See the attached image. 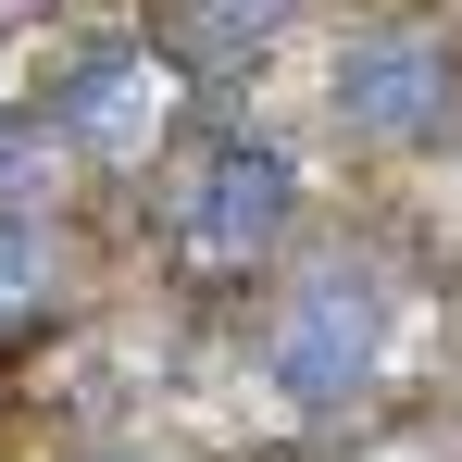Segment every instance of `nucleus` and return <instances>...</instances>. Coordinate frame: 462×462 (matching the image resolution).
Masks as SVG:
<instances>
[{
    "label": "nucleus",
    "instance_id": "obj_7",
    "mask_svg": "<svg viewBox=\"0 0 462 462\" xmlns=\"http://www.w3.org/2000/svg\"><path fill=\"white\" fill-rule=\"evenodd\" d=\"M288 0H213V38H237V25H275Z\"/></svg>",
    "mask_w": 462,
    "mask_h": 462
},
{
    "label": "nucleus",
    "instance_id": "obj_5",
    "mask_svg": "<svg viewBox=\"0 0 462 462\" xmlns=\"http://www.w3.org/2000/svg\"><path fill=\"white\" fill-rule=\"evenodd\" d=\"M51 188V113H0V200Z\"/></svg>",
    "mask_w": 462,
    "mask_h": 462
},
{
    "label": "nucleus",
    "instance_id": "obj_6",
    "mask_svg": "<svg viewBox=\"0 0 462 462\" xmlns=\"http://www.w3.org/2000/svg\"><path fill=\"white\" fill-rule=\"evenodd\" d=\"M38 300H51V250H38L25 226H0V325H13V312H38Z\"/></svg>",
    "mask_w": 462,
    "mask_h": 462
},
{
    "label": "nucleus",
    "instance_id": "obj_4",
    "mask_svg": "<svg viewBox=\"0 0 462 462\" xmlns=\"http://www.w3.org/2000/svg\"><path fill=\"white\" fill-rule=\"evenodd\" d=\"M138 125H151V63L138 51H88L76 88L51 100V138H88V151H138Z\"/></svg>",
    "mask_w": 462,
    "mask_h": 462
},
{
    "label": "nucleus",
    "instance_id": "obj_1",
    "mask_svg": "<svg viewBox=\"0 0 462 462\" xmlns=\"http://www.w3.org/2000/svg\"><path fill=\"white\" fill-rule=\"evenodd\" d=\"M300 213V162L275 151L263 125H213L200 151L175 162V250L200 275H250Z\"/></svg>",
    "mask_w": 462,
    "mask_h": 462
},
{
    "label": "nucleus",
    "instance_id": "obj_2",
    "mask_svg": "<svg viewBox=\"0 0 462 462\" xmlns=\"http://www.w3.org/2000/svg\"><path fill=\"white\" fill-rule=\"evenodd\" d=\"M375 350H387V275L375 263H325L300 300H288V325H275L288 412H350L375 387Z\"/></svg>",
    "mask_w": 462,
    "mask_h": 462
},
{
    "label": "nucleus",
    "instance_id": "obj_3",
    "mask_svg": "<svg viewBox=\"0 0 462 462\" xmlns=\"http://www.w3.org/2000/svg\"><path fill=\"white\" fill-rule=\"evenodd\" d=\"M438 113H450V63L425 38H363L337 63V125H363V138H425Z\"/></svg>",
    "mask_w": 462,
    "mask_h": 462
}]
</instances>
